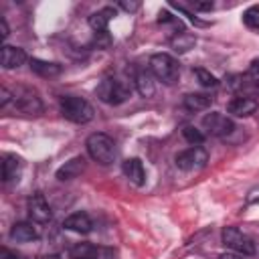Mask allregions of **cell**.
I'll list each match as a JSON object with an SVG mask.
<instances>
[{
	"label": "cell",
	"mask_w": 259,
	"mask_h": 259,
	"mask_svg": "<svg viewBox=\"0 0 259 259\" xmlns=\"http://www.w3.org/2000/svg\"><path fill=\"white\" fill-rule=\"evenodd\" d=\"M85 146H87L89 158H91L93 162L101 164V166H109V164L115 160V154H117V152H115V142H113L107 134H103V132L91 134V136L87 138Z\"/></svg>",
	"instance_id": "6da1fadb"
},
{
	"label": "cell",
	"mask_w": 259,
	"mask_h": 259,
	"mask_svg": "<svg viewBox=\"0 0 259 259\" xmlns=\"http://www.w3.org/2000/svg\"><path fill=\"white\" fill-rule=\"evenodd\" d=\"M148 69L164 85H174L178 81V77H180V65L168 53H156V55H152L150 57V63H148Z\"/></svg>",
	"instance_id": "7a4b0ae2"
},
{
	"label": "cell",
	"mask_w": 259,
	"mask_h": 259,
	"mask_svg": "<svg viewBox=\"0 0 259 259\" xmlns=\"http://www.w3.org/2000/svg\"><path fill=\"white\" fill-rule=\"evenodd\" d=\"M95 95H97L99 101H103L107 105H119L132 95V85L127 81H121V79H115V77H107L97 85Z\"/></svg>",
	"instance_id": "3957f363"
},
{
	"label": "cell",
	"mask_w": 259,
	"mask_h": 259,
	"mask_svg": "<svg viewBox=\"0 0 259 259\" xmlns=\"http://www.w3.org/2000/svg\"><path fill=\"white\" fill-rule=\"evenodd\" d=\"M59 109H61L63 117L73 123H87L93 119V113H95L91 103L77 95H65L59 103Z\"/></svg>",
	"instance_id": "277c9868"
},
{
	"label": "cell",
	"mask_w": 259,
	"mask_h": 259,
	"mask_svg": "<svg viewBox=\"0 0 259 259\" xmlns=\"http://www.w3.org/2000/svg\"><path fill=\"white\" fill-rule=\"evenodd\" d=\"M221 239H223V245L227 249H231L233 253H239L243 257L255 255V243H253V239L249 235H245L237 227H225L223 233H221Z\"/></svg>",
	"instance_id": "5b68a950"
},
{
	"label": "cell",
	"mask_w": 259,
	"mask_h": 259,
	"mask_svg": "<svg viewBox=\"0 0 259 259\" xmlns=\"http://www.w3.org/2000/svg\"><path fill=\"white\" fill-rule=\"evenodd\" d=\"M174 162H176V166H178L180 170H184V172H194V170H200V168L206 166L208 154H206V150L200 148V146H190V148L178 152L176 158H174Z\"/></svg>",
	"instance_id": "8992f818"
},
{
	"label": "cell",
	"mask_w": 259,
	"mask_h": 259,
	"mask_svg": "<svg viewBox=\"0 0 259 259\" xmlns=\"http://www.w3.org/2000/svg\"><path fill=\"white\" fill-rule=\"evenodd\" d=\"M202 130L214 138H225L235 130V123L229 115H225L221 111H210L202 117Z\"/></svg>",
	"instance_id": "52a82bcc"
},
{
	"label": "cell",
	"mask_w": 259,
	"mask_h": 259,
	"mask_svg": "<svg viewBox=\"0 0 259 259\" xmlns=\"http://www.w3.org/2000/svg\"><path fill=\"white\" fill-rule=\"evenodd\" d=\"M14 103H16V109L22 113H28V115L42 113V101L32 89H20L14 95Z\"/></svg>",
	"instance_id": "ba28073f"
},
{
	"label": "cell",
	"mask_w": 259,
	"mask_h": 259,
	"mask_svg": "<svg viewBox=\"0 0 259 259\" xmlns=\"http://www.w3.org/2000/svg\"><path fill=\"white\" fill-rule=\"evenodd\" d=\"M71 259H113V251L105 247H95L91 243H77L69 251Z\"/></svg>",
	"instance_id": "9c48e42d"
},
{
	"label": "cell",
	"mask_w": 259,
	"mask_h": 259,
	"mask_svg": "<svg viewBox=\"0 0 259 259\" xmlns=\"http://www.w3.org/2000/svg\"><path fill=\"white\" fill-rule=\"evenodd\" d=\"M26 206H28V217L34 221V223H49L51 221V217H53V212H51V206H49V202H47V198L42 196V194H32L30 198H28V202H26Z\"/></svg>",
	"instance_id": "30bf717a"
},
{
	"label": "cell",
	"mask_w": 259,
	"mask_h": 259,
	"mask_svg": "<svg viewBox=\"0 0 259 259\" xmlns=\"http://www.w3.org/2000/svg\"><path fill=\"white\" fill-rule=\"evenodd\" d=\"M257 99H253L251 95H237L227 103V111L233 117H247L251 113H255L257 109Z\"/></svg>",
	"instance_id": "8fae6325"
},
{
	"label": "cell",
	"mask_w": 259,
	"mask_h": 259,
	"mask_svg": "<svg viewBox=\"0 0 259 259\" xmlns=\"http://www.w3.org/2000/svg\"><path fill=\"white\" fill-rule=\"evenodd\" d=\"M0 63H2L4 69H16V67L26 63V53L20 47L4 45L2 51H0Z\"/></svg>",
	"instance_id": "7c38bea8"
},
{
	"label": "cell",
	"mask_w": 259,
	"mask_h": 259,
	"mask_svg": "<svg viewBox=\"0 0 259 259\" xmlns=\"http://www.w3.org/2000/svg\"><path fill=\"white\" fill-rule=\"evenodd\" d=\"M63 227L73 231V233H79V235H87L93 231V221L87 212H73L69 214L65 221H63Z\"/></svg>",
	"instance_id": "4fadbf2b"
},
{
	"label": "cell",
	"mask_w": 259,
	"mask_h": 259,
	"mask_svg": "<svg viewBox=\"0 0 259 259\" xmlns=\"http://www.w3.org/2000/svg\"><path fill=\"white\" fill-rule=\"evenodd\" d=\"M85 166H87L85 158H83V156H75V158H71L69 162H65V164L57 170V178H59L61 182H65V180H73V178L81 176V172L85 170Z\"/></svg>",
	"instance_id": "5bb4252c"
},
{
	"label": "cell",
	"mask_w": 259,
	"mask_h": 259,
	"mask_svg": "<svg viewBox=\"0 0 259 259\" xmlns=\"http://www.w3.org/2000/svg\"><path fill=\"white\" fill-rule=\"evenodd\" d=\"M38 237L40 235H38L36 227H32V223H26V221L14 223L10 229V239L18 241V243H30V241H36Z\"/></svg>",
	"instance_id": "9a60e30c"
},
{
	"label": "cell",
	"mask_w": 259,
	"mask_h": 259,
	"mask_svg": "<svg viewBox=\"0 0 259 259\" xmlns=\"http://www.w3.org/2000/svg\"><path fill=\"white\" fill-rule=\"evenodd\" d=\"M121 170H123L125 178H130L132 184H136V186H142V184H144V180H146V170H144V164H142L140 158H127V160L123 162Z\"/></svg>",
	"instance_id": "2e32d148"
},
{
	"label": "cell",
	"mask_w": 259,
	"mask_h": 259,
	"mask_svg": "<svg viewBox=\"0 0 259 259\" xmlns=\"http://www.w3.org/2000/svg\"><path fill=\"white\" fill-rule=\"evenodd\" d=\"M115 16V8L113 6H105L97 12H93L89 16V26L95 30V32H107V24L111 22V18Z\"/></svg>",
	"instance_id": "e0dca14e"
},
{
	"label": "cell",
	"mask_w": 259,
	"mask_h": 259,
	"mask_svg": "<svg viewBox=\"0 0 259 259\" xmlns=\"http://www.w3.org/2000/svg\"><path fill=\"white\" fill-rule=\"evenodd\" d=\"M134 87L142 97H152L156 93V85H154V75L150 73V69L146 71H138L134 77Z\"/></svg>",
	"instance_id": "ac0fdd59"
},
{
	"label": "cell",
	"mask_w": 259,
	"mask_h": 259,
	"mask_svg": "<svg viewBox=\"0 0 259 259\" xmlns=\"http://www.w3.org/2000/svg\"><path fill=\"white\" fill-rule=\"evenodd\" d=\"M20 172H22V160L16 154H6L2 160V180L12 182L20 176Z\"/></svg>",
	"instance_id": "d6986e66"
},
{
	"label": "cell",
	"mask_w": 259,
	"mask_h": 259,
	"mask_svg": "<svg viewBox=\"0 0 259 259\" xmlns=\"http://www.w3.org/2000/svg\"><path fill=\"white\" fill-rule=\"evenodd\" d=\"M212 103V97L208 93H186L184 99H182V105L188 109V111H202V109H208Z\"/></svg>",
	"instance_id": "ffe728a7"
},
{
	"label": "cell",
	"mask_w": 259,
	"mask_h": 259,
	"mask_svg": "<svg viewBox=\"0 0 259 259\" xmlns=\"http://www.w3.org/2000/svg\"><path fill=\"white\" fill-rule=\"evenodd\" d=\"M194 45H196V36H194L192 32H186V30L174 32V36L170 38V47H172L176 53H186V51H190Z\"/></svg>",
	"instance_id": "44dd1931"
},
{
	"label": "cell",
	"mask_w": 259,
	"mask_h": 259,
	"mask_svg": "<svg viewBox=\"0 0 259 259\" xmlns=\"http://www.w3.org/2000/svg\"><path fill=\"white\" fill-rule=\"evenodd\" d=\"M30 69L40 77H55L63 71L59 63H49V61H40V59H30Z\"/></svg>",
	"instance_id": "7402d4cb"
},
{
	"label": "cell",
	"mask_w": 259,
	"mask_h": 259,
	"mask_svg": "<svg viewBox=\"0 0 259 259\" xmlns=\"http://www.w3.org/2000/svg\"><path fill=\"white\" fill-rule=\"evenodd\" d=\"M243 22L251 30H259V6H249L243 12Z\"/></svg>",
	"instance_id": "603a6c76"
},
{
	"label": "cell",
	"mask_w": 259,
	"mask_h": 259,
	"mask_svg": "<svg viewBox=\"0 0 259 259\" xmlns=\"http://www.w3.org/2000/svg\"><path fill=\"white\" fill-rule=\"evenodd\" d=\"M194 75H196V79H198V83L202 87H217L219 85V79L212 73L204 71V69H194Z\"/></svg>",
	"instance_id": "cb8c5ba5"
},
{
	"label": "cell",
	"mask_w": 259,
	"mask_h": 259,
	"mask_svg": "<svg viewBox=\"0 0 259 259\" xmlns=\"http://www.w3.org/2000/svg\"><path fill=\"white\" fill-rule=\"evenodd\" d=\"M182 136H184L186 142H190V144H194V146H198V144L204 140V134H202L198 127H194V125H186V127L182 130Z\"/></svg>",
	"instance_id": "d4e9b609"
},
{
	"label": "cell",
	"mask_w": 259,
	"mask_h": 259,
	"mask_svg": "<svg viewBox=\"0 0 259 259\" xmlns=\"http://www.w3.org/2000/svg\"><path fill=\"white\" fill-rule=\"evenodd\" d=\"M190 6H192V10H196V12H208V10H212V2L210 0H206V2H200V0H192L190 2Z\"/></svg>",
	"instance_id": "484cf974"
},
{
	"label": "cell",
	"mask_w": 259,
	"mask_h": 259,
	"mask_svg": "<svg viewBox=\"0 0 259 259\" xmlns=\"http://www.w3.org/2000/svg\"><path fill=\"white\" fill-rule=\"evenodd\" d=\"M247 77H251V79H259V57H255L251 63H249V67H247V73H245Z\"/></svg>",
	"instance_id": "4316f807"
},
{
	"label": "cell",
	"mask_w": 259,
	"mask_h": 259,
	"mask_svg": "<svg viewBox=\"0 0 259 259\" xmlns=\"http://www.w3.org/2000/svg\"><path fill=\"white\" fill-rule=\"evenodd\" d=\"M140 6H142V4L136 2V0H134V2H132V0H130V2H127V0H121V2H119V8L125 10V12H136V10H140Z\"/></svg>",
	"instance_id": "83f0119b"
},
{
	"label": "cell",
	"mask_w": 259,
	"mask_h": 259,
	"mask_svg": "<svg viewBox=\"0 0 259 259\" xmlns=\"http://www.w3.org/2000/svg\"><path fill=\"white\" fill-rule=\"evenodd\" d=\"M12 99V93L6 89V87H2L0 89V107H4V105H8V101Z\"/></svg>",
	"instance_id": "f1b7e54d"
},
{
	"label": "cell",
	"mask_w": 259,
	"mask_h": 259,
	"mask_svg": "<svg viewBox=\"0 0 259 259\" xmlns=\"http://www.w3.org/2000/svg\"><path fill=\"white\" fill-rule=\"evenodd\" d=\"M0 36H2V38H6V36H8V24H6V20H4V18H0Z\"/></svg>",
	"instance_id": "f546056e"
},
{
	"label": "cell",
	"mask_w": 259,
	"mask_h": 259,
	"mask_svg": "<svg viewBox=\"0 0 259 259\" xmlns=\"http://www.w3.org/2000/svg\"><path fill=\"white\" fill-rule=\"evenodd\" d=\"M219 259H245V257L239 253H223V255H219Z\"/></svg>",
	"instance_id": "4dcf8cb0"
}]
</instances>
